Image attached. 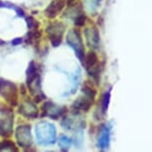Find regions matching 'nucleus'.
I'll return each mask as SVG.
<instances>
[{
  "instance_id": "obj_1",
  "label": "nucleus",
  "mask_w": 152,
  "mask_h": 152,
  "mask_svg": "<svg viewBox=\"0 0 152 152\" xmlns=\"http://www.w3.org/2000/svg\"><path fill=\"white\" fill-rule=\"evenodd\" d=\"M36 139L41 145H50L56 141V128L54 124L47 121H41L35 126Z\"/></svg>"
},
{
  "instance_id": "obj_2",
  "label": "nucleus",
  "mask_w": 152,
  "mask_h": 152,
  "mask_svg": "<svg viewBox=\"0 0 152 152\" xmlns=\"http://www.w3.org/2000/svg\"><path fill=\"white\" fill-rule=\"evenodd\" d=\"M14 114L12 108L3 107H0V136L3 138H10L13 134Z\"/></svg>"
},
{
  "instance_id": "obj_3",
  "label": "nucleus",
  "mask_w": 152,
  "mask_h": 152,
  "mask_svg": "<svg viewBox=\"0 0 152 152\" xmlns=\"http://www.w3.org/2000/svg\"><path fill=\"white\" fill-rule=\"evenodd\" d=\"M0 96L9 104L10 107H16L18 104V88L14 83L0 79Z\"/></svg>"
},
{
  "instance_id": "obj_4",
  "label": "nucleus",
  "mask_w": 152,
  "mask_h": 152,
  "mask_svg": "<svg viewBox=\"0 0 152 152\" xmlns=\"http://www.w3.org/2000/svg\"><path fill=\"white\" fill-rule=\"evenodd\" d=\"M67 43L69 46H71L74 49L77 57H78L79 60L83 64L85 60L86 52H85V46L81 36V32L78 29H72L67 35Z\"/></svg>"
},
{
  "instance_id": "obj_5",
  "label": "nucleus",
  "mask_w": 152,
  "mask_h": 152,
  "mask_svg": "<svg viewBox=\"0 0 152 152\" xmlns=\"http://www.w3.org/2000/svg\"><path fill=\"white\" fill-rule=\"evenodd\" d=\"M83 65H85V68L87 70L88 76L91 77L96 84L99 82V74H100V66L99 63V57L94 51H91L85 56V60Z\"/></svg>"
},
{
  "instance_id": "obj_6",
  "label": "nucleus",
  "mask_w": 152,
  "mask_h": 152,
  "mask_svg": "<svg viewBox=\"0 0 152 152\" xmlns=\"http://www.w3.org/2000/svg\"><path fill=\"white\" fill-rule=\"evenodd\" d=\"M66 26L61 21H52L48 24L46 28V32L48 34V37L54 47H58L62 43L63 36L65 34Z\"/></svg>"
},
{
  "instance_id": "obj_7",
  "label": "nucleus",
  "mask_w": 152,
  "mask_h": 152,
  "mask_svg": "<svg viewBox=\"0 0 152 152\" xmlns=\"http://www.w3.org/2000/svg\"><path fill=\"white\" fill-rule=\"evenodd\" d=\"M15 137L18 145L22 148H29L32 146L33 137L31 133V126L28 124L19 125L16 128Z\"/></svg>"
},
{
  "instance_id": "obj_8",
  "label": "nucleus",
  "mask_w": 152,
  "mask_h": 152,
  "mask_svg": "<svg viewBox=\"0 0 152 152\" xmlns=\"http://www.w3.org/2000/svg\"><path fill=\"white\" fill-rule=\"evenodd\" d=\"M68 113L66 107H59L52 102H46L42 105V116H49L52 119H59Z\"/></svg>"
},
{
  "instance_id": "obj_9",
  "label": "nucleus",
  "mask_w": 152,
  "mask_h": 152,
  "mask_svg": "<svg viewBox=\"0 0 152 152\" xmlns=\"http://www.w3.org/2000/svg\"><path fill=\"white\" fill-rule=\"evenodd\" d=\"M19 113L27 118H36L39 114V110L36 107V104L31 99H24L20 104L18 108Z\"/></svg>"
},
{
  "instance_id": "obj_10",
  "label": "nucleus",
  "mask_w": 152,
  "mask_h": 152,
  "mask_svg": "<svg viewBox=\"0 0 152 152\" xmlns=\"http://www.w3.org/2000/svg\"><path fill=\"white\" fill-rule=\"evenodd\" d=\"M85 37L88 46L91 50H96L100 43L99 31L96 27H87L85 29Z\"/></svg>"
},
{
  "instance_id": "obj_11",
  "label": "nucleus",
  "mask_w": 152,
  "mask_h": 152,
  "mask_svg": "<svg viewBox=\"0 0 152 152\" xmlns=\"http://www.w3.org/2000/svg\"><path fill=\"white\" fill-rule=\"evenodd\" d=\"M110 124H102L99 130V139H97V147L102 150H105L110 147Z\"/></svg>"
},
{
  "instance_id": "obj_12",
  "label": "nucleus",
  "mask_w": 152,
  "mask_h": 152,
  "mask_svg": "<svg viewBox=\"0 0 152 152\" xmlns=\"http://www.w3.org/2000/svg\"><path fill=\"white\" fill-rule=\"evenodd\" d=\"M65 0H53L44 11L46 17H48L49 19H54L62 12V10L65 7Z\"/></svg>"
},
{
  "instance_id": "obj_13",
  "label": "nucleus",
  "mask_w": 152,
  "mask_h": 152,
  "mask_svg": "<svg viewBox=\"0 0 152 152\" xmlns=\"http://www.w3.org/2000/svg\"><path fill=\"white\" fill-rule=\"evenodd\" d=\"M94 104V100H91V99H88V96H86L84 94V96H79L78 99L75 100V102L72 104V108L74 110V111H85L87 113L91 110V105Z\"/></svg>"
},
{
  "instance_id": "obj_14",
  "label": "nucleus",
  "mask_w": 152,
  "mask_h": 152,
  "mask_svg": "<svg viewBox=\"0 0 152 152\" xmlns=\"http://www.w3.org/2000/svg\"><path fill=\"white\" fill-rule=\"evenodd\" d=\"M39 77L38 68L35 62H30L29 66H28L27 72H26V84L29 86L34 80H36Z\"/></svg>"
},
{
  "instance_id": "obj_15",
  "label": "nucleus",
  "mask_w": 152,
  "mask_h": 152,
  "mask_svg": "<svg viewBox=\"0 0 152 152\" xmlns=\"http://www.w3.org/2000/svg\"><path fill=\"white\" fill-rule=\"evenodd\" d=\"M82 91L86 96H88V99H91V100H94V99H96V90L94 88L93 84L88 81L84 83L83 88H82Z\"/></svg>"
},
{
  "instance_id": "obj_16",
  "label": "nucleus",
  "mask_w": 152,
  "mask_h": 152,
  "mask_svg": "<svg viewBox=\"0 0 152 152\" xmlns=\"http://www.w3.org/2000/svg\"><path fill=\"white\" fill-rule=\"evenodd\" d=\"M100 2H102V0H84V3L88 11L93 14L96 12V9L100 5Z\"/></svg>"
},
{
  "instance_id": "obj_17",
  "label": "nucleus",
  "mask_w": 152,
  "mask_h": 152,
  "mask_svg": "<svg viewBox=\"0 0 152 152\" xmlns=\"http://www.w3.org/2000/svg\"><path fill=\"white\" fill-rule=\"evenodd\" d=\"M71 145H72V139L70 138V137H68L67 135H65V134L60 135L59 146L63 151H68Z\"/></svg>"
},
{
  "instance_id": "obj_18",
  "label": "nucleus",
  "mask_w": 152,
  "mask_h": 152,
  "mask_svg": "<svg viewBox=\"0 0 152 152\" xmlns=\"http://www.w3.org/2000/svg\"><path fill=\"white\" fill-rule=\"evenodd\" d=\"M8 150V151H18V148L16 147L15 143L11 140L5 139L0 142V151Z\"/></svg>"
},
{
  "instance_id": "obj_19",
  "label": "nucleus",
  "mask_w": 152,
  "mask_h": 152,
  "mask_svg": "<svg viewBox=\"0 0 152 152\" xmlns=\"http://www.w3.org/2000/svg\"><path fill=\"white\" fill-rule=\"evenodd\" d=\"M41 37V32L38 30H30V32L27 34L26 43L27 44H33Z\"/></svg>"
},
{
  "instance_id": "obj_20",
  "label": "nucleus",
  "mask_w": 152,
  "mask_h": 152,
  "mask_svg": "<svg viewBox=\"0 0 152 152\" xmlns=\"http://www.w3.org/2000/svg\"><path fill=\"white\" fill-rule=\"evenodd\" d=\"M86 22H87V15L85 13L81 12L80 14H78L76 17L74 18V23H75V26L76 27H84Z\"/></svg>"
},
{
  "instance_id": "obj_21",
  "label": "nucleus",
  "mask_w": 152,
  "mask_h": 152,
  "mask_svg": "<svg viewBox=\"0 0 152 152\" xmlns=\"http://www.w3.org/2000/svg\"><path fill=\"white\" fill-rule=\"evenodd\" d=\"M110 90L107 91V93L104 94L102 96V113H105V111L107 110L108 108V105H110Z\"/></svg>"
},
{
  "instance_id": "obj_22",
  "label": "nucleus",
  "mask_w": 152,
  "mask_h": 152,
  "mask_svg": "<svg viewBox=\"0 0 152 152\" xmlns=\"http://www.w3.org/2000/svg\"><path fill=\"white\" fill-rule=\"evenodd\" d=\"M26 21H27L28 28H29L30 30H38V29H39V26H40L39 22H38V21H36V20L34 19L33 17L29 16V17L27 18Z\"/></svg>"
},
{
  "instance_id": "obj_23",
  "label": "nucleus",
  "mask_w": 152,
  "mask_h": 152,
  "mask_svg": "<svg viewBox=\"0 0 152 152\" xmlns=\"http://www.w3.org/2000/svg\"><path fill=\"white\" fill-rule=\"evenodd\" d=\"M74 0H68V2H73Z\"/></svg>"
}]
</instances>
